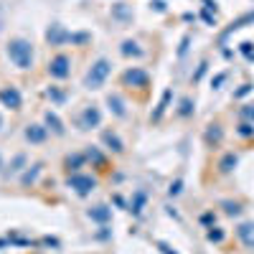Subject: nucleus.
Listing matches in <instances>:
<instances>
[{
    "label": "nucleus",
    "instance_id": "7ed1b4c3",
    "mask_svg": "<svg viewBox=\"0 0 254 254\" xmlns=\"http://www.w3.org/2000/svg\"><path fill=\"white\" fill-rule=\"evenodd\" d=\"M66 186L74 188L79 196H89L92 190L97 188V178H94V176H87V173H69Z\"/></svg>",
    "mask_w": 254,
    "mask_h": 254
},
{
    "label": "nucleus",
    "instance_id": "e433bc0d",
    "mask_svg": "<svg viewBox=\"0 0 254 254\" xmlns=\"http://www.w3.org/2000/svg\"><path fill=\"white\" fill-rule=\"evenodd\" d=\"M201 221H203V224H211V221H214V214H203Z\"/></svg>",
    "mask_w": 254,
    "mask_h": 254
},
{
    "label": "nucleus",
    "instance_id": "cd10ccee",
    "mask_svg": "<svg viewBox=\"0 0 254 254\" xmlns=\"http://www.w3.org/2000/svg\"><path fill=\"white\" fill-rule=\"evenodd\" d=\"M23 165H26V155H15L8 171H10V173H18V171H20V168H23Z\"/></svg>",
    "mask_w": 254,
    "mask_h": 254
},
{
    "label": "nucleus",
    "instance_id": "39448f33",
    "mask_svg": "<svg viewBox=\"0 0 254 254\" xmlns=\"http://www.w3.org/2000/svg\"><path fill=\"white\" fill-rule=\"evenodd\" d=\"M102 125V112L97 104H87L79 115V130H94V127Z\"/></svg>",
    "mask_w": 254,
    "mask_h": 254
},
{
    "label": "nucleus",
    "instance_id": "a878e982",
    "mask_svg": "<svg viewBox=\"0 0 254 254\" xmlns=\"http://www.w3.org/2000/svg\"><path fill=\"white\" fill-rule=\"evenodd\" d=\"M87 158H89L94 165L104 168V158H102V153H99V150H94V147H89V150H87Z\"/></svg>",
    "mask_w": 254,
    "mask_h": 254
},
{
    "label": "nucleus",
    "instance_id": "ea45409f",
    "mask_svg": "<svg viewBox=\"0 0 254 254\" xmlns=\"http://www.w3.org/2000/svg\"><path fill=\"white\" fill-rule=\"evenodd\" d=\"M3 168H5V165H3V155H0V173H3Z\"/></svg>",
    "mask_w": 254,
    "mask_h": 254
},
{
    "label": "nucleus",
    "instance_id": "4468645a",
    "mask_svg": "<svg viewBox=\"0 0 254 254\" xmlns=\"http://www.w3.org/2000/svg\"><path fill=\"white\" fill-rule=\"evenodd\" d=\"M171 99H173V89H165V92H163V97H160V102H158V110L150 115V120H153V122H160V120H163L165 110L171 107Z\"/></svg>",
    "mask_w": 254,
    "mask_h": 254
},
{
    "label": "nucleus",
    "instance_id": "2eb2a0df",
    "mask_svg": "<svg viewBox=\"0 0 254 254\" xmlns=\"http://www.w3.org/2000/svg\"><path fill=\"white\" fill-rule=\"evenodd\" d=\"M102 142L107 145L112 153H122V150H125V142H122V140H120V135H117V132H112V130H104V132H102Z\"/></svg>",
    "mask_w": 254,
    "mask_h": 254
},
{
    "label": "nucleus",
    "instance_id": "a211bd4d",
    "mask_svg": "<svg viewBox=\"0 0 254 254\" xmlns=\"http://www.w3.org/2000/svg\"><path fill=\"white\" fill-rule=\"evenodd\" d=\"M112 18H115V20H130V18H132V5H127V3L112 5Z\"/></svg>",
    "mask_w": 254,
    "mask_h": 254
},
{
    "label": "nucleus",
    "instance_id": "393cba45",
    "mask_svg": "<svg viewBox=\"0 0 254 254\" xmlns=\"http://www.w3.org/2000/svg\"><path fill=\"white\" fill-rule=\"evenodd\" d=\"M178 115L181 117H188V115H193V102H190L188 97L181 99V107H178Z\"/></svg>",
    "mask_w": 254,
    "mask_h": 254
},
{
    "label": "nucleus",
    "instance_id": "2f4dec72",
    "mask_svg": "<svg viewBox=\"0 0 254 254\" xmlns=\"http://www.w3.org/2000/svg\"><path fill=\"white\" fill-rule=\"evenodd\" d=\"M206 237H208V242H221V239H224V231H221V229H211Z\"/></svg>",
    "mask_w": 254,
    "mask_h": 254
},
{
    "label": "nucleus",
    "instance_id": "9b49d317",
    "mask_svg": "<svg viewBox=\"0 0 254 254\" xmlns=\"http://www.w3.org/2000/svg\"><path fill=\"white\" fill-rule=\"evenodd\" d=\"M249 23L254 26V10H252V13H244V15H242V18H237V20H231V26L221 33V38H219V41L224 44V41H226L231 33H234V31H239V28H244V26H249Z\"/></svg>",
    "mask_w": 254,
    "mask_h": 254
},
{
    "label": "nucleus",
    "instance_id": "f704fd0d",
    "mask_svg": "<svg viewBox=\"0 0 254 254\" xmlns=\"http://www.w3.org/2000/svg\"><path fill=\"white\" fill-rule=\"evenodd\" d=\"M158 249H160V252H163V254H176V252H173V249H171V247H168V244H165V242H158Z\"/></svg>",
    "mask_w": 254,
    "mask_h": 254
},
{
    "label": "nucleus",
    "instance_id": "f3484780",
    "mask_svg": "<svg viewBox=\"0 0 254 254\" xmlns=\"http://www.w3.org/2000/svg\"><path fill=\"white\" fill-rule=\"evenodd\" d=\"M84 160H87V153H74V155H69L66 160H64V165H66V171L71 173H79V168L84 165Z\"/></svg>",
    "mask_w": 254,
    "mask_h": 254
},
{
    "label": "nucleus",
    "instance_id": "ddd939ff",
    "mask_svg": "<svg viewBox=\"0 0 254 254\" xmlns=\"http://www.w3.org/2000/svg\"><path fill=\"white\" fill-rule=\"evenodd\" d=\"M107 107H110V112L115 115V117H125L127 115V104H125V99L120 97V94H107Z\"/></svg>",
    "mask_w": 254,
    "mask_h": 254
},
{
    "label": "nucleus",
    "instance_id": "1a4fd4ad",
    "mask_svg": "<svg viewBox=\"0 0 254 254\" xmlns=\"http://www.w3.org/2000/svg\"><path fill=\"white\" fill-rule=\"evenodd\" d=\"M87 216L92 219V221H97V224H110L112 221V208L110 206H104V203H99V206H92L89 211H87Z\"/></svg>",
    "mask_w": 254,
    "mask_h": 254
},
{
    "label": "nucleus",
    "instance_id": "dca6fc26",
    "mask_svg": "<svg viewBox=\"0 0 254 254\" xmlns=\"http://www.w3.org/2000/svg\"><path fill=\"white\" fill-rule=\"evenodd\" d=\"M44 120H46V127H49V130H51L54 135H59V137H61L64 132H66V127H64V122L59 120V115H56V112H51V110H49Z\"/></svg>",
    "mask_w": 254,
    "mask_h": 254
},
{
    "label": "nucleus",
    "instance_id": "72a5a7b5",
    "mask_svg": "<svg viewBox=\"0 0 254 254\" xmlns=\"http://www.w3.org/2000/svg\"><path fill=\"white\" fill-rule=\"evenodd\" d=\"M249 92H252V84H242V89H239V92H237L234 97L239 99V97H244V94H249Z\"/></svg>",
    "mask_w": 254,
    "mask_h": 254
},
{
    "label": "nucleus",
    "instance_id": "f257e3e1",
    "mask_svg": "<svg viewBox=\"0 0 254 254\" xmlns=\"http://www.w3.org/2000/svg\"><path fill=\"white\" fill-rule=\"evenodd\" d=\"M5 51H8V59L15 64L18 69H31L33 66V46H31V41H26V38H10Z\"/></svg>",
    "mask_w": 254,
    "mask_h": 254
},
{
    "label": "nucleus",
    "instance_id": "473e14b6",
    "mask_svg": "<svg viewBox=\"0 0 254 254\" xmlns=\"http://www.w3.org/2000/svg\"><path fill=\"white\" fill-rule=\"evenodd\" d=\"M181 188H183V181H176V183H171L168 193H171V196H178V193H181Z\"/></svg>",
    "mask_w": 254,
    "mask_h": 254
},
{
    "label": "nucleus",
    "instance_id": "58836bf2",
    "mask_svg": "<svg viewBox=\"0 0 254 254\" xmlns=\"http://www.w3.org/2000/svg\"><path fill=\"white\" fill-rule=\"evenodd\" d=\"M3 127H5V120H3V115H0V130H3Z\"/></svg>",
    "mask_w": 254,
    "mask_h": 254
},
{
    "label": "nucleus",
    "instance_id": "f03ea898",
    "mask_svg": "<svg viewBox=\"0 0 254 254\" xmlns=\"http://www.w3.org/2000/svg\"><path fill=\"white\" fill-rule=\"evenodd\" d=\"M110 74H112L110 59H97L92 66H89V71L84 74V87H87V89H102Z\"/></svg>",
    "mask_w": 254,
    "mask_h": 254
},
{
    "label": "nucleus",
    "instance_id": "0eeeda50",
    "mask_svg": "<svg viewBox=\"0 0 254 254\" xmlns=\"http://www.w3.org/2000/svg\"><path fill=\"white\" fill-rule=\"evenodd\" d=\"M0 104L13 112H18L20 107H23V97H20V92L15 87H3L0 89Z\"/></svg>",
    "mask_w": 254,
    "mask_h": 254
},
{
    "label": "nucleus",
    "instance_id": "7c9ffc66",
    "mask_svg": "<svg viewBox=\"0 0 254 254\" xmlns=\"http://www.w3.org/2000/svg\"><path fill=\"white\" fill-rule=\"evenodd\" d=\"M242 117L254 125V104H247V107H242Z\"/></svg>",
    "mask_w": 254,
    "mask_h": 254
},
{
    "label": "nucleus",
    "instance_id": "f8f14e48",
    "mask_svg": "<svg viewBox=\"0 0 254 254\" xmlns=\"http://www.w3.org/2000/svg\"><path fill=\"white\" fill-rule=\"evenodd\" d=\"M237 237L242 239V244H244V247L254 249V221H244V224H239Z\"/></svg>",
    "mask_w": 254,
    "mask_h": 254
},
{
    "label": "nucleus",
    "instance_id": "9d476101",
    "mask_svg": "<svg viewBox=\"0 0 254 254\" xmlns=\"http://www.w3.org/2000/svg\"><path fill=\"white\" fill-rule=\"evenodd\" d=\"M23 135H26L28 142L38 145V142H44V140L49 137V127H46V125H28Z\"/></svg>",
    "mask_w": 254,
    "mask_h": 254
},
{
    "label": "nucleus",
    "instance_id": "5701e85b",
    "mask_svg": "<svg viewBox=\"0 0 254 254\" xmlns=\"http://www.w3.org/2000/svg\"><path fill=\"white\" fill-rule=\"evenodd\" d=\"M142 206H145V193H142V190H137V193H135V198H132V203H130V211H132L135 216H140Z\"/></svg>",
    "mask_w": 254,
    "mask_h": 254
},
{
    "label": "nucleus",
    "instance_id": "b1692460",
    "mask_svg": "<svg viewBox=\"0 0 254 254\" xmlns=\"http://www.w3.org/2000/svg\"><path fill=\"white\" fill-rule=\"evenodd\" d=\"M46 97L51 99V102H56V104H61V102H66V94H64L59 87H49L46 89Z\"/></svg>",
    "mask_w": 254,
    "mask_h": 254
},
{
    "label": "nucleus",
    "instance_id": "c9c22d12",
    "mask_svg": "<svg viewBox=\"0 0 254 254\" xmlns=\"http://www.w3.org/2000/svg\"><path fill=\"white\" fill-rule=\"evenodd\" d=\"M153 5H155V10H158V13H163V10H165V3H163V0H155Z\"/></svg>",
    "mask_w": 254,
    "mask_h": 254
},
{
    "label": "nucleus",
    "instance_id": "c85d7f7f",
    "mask_svg": "<svg viewBox=\"0 0 254 254\" xmlns=\"http://www.w3.org/2000/svg\"><path fill=\"white\" fill-rule=\"evenodd\" d=\"M237 132H239L242 137H252V135H254V125H252V122H242Z\"/></svg>",
    "mask_w": 254,
    "mask_h": 254
},
{
    "label": "nucleus",
    "instance_id": "c756f323",
    "mask_svg": "<svg viewBox=\"0 0 254 254\" xmlns=\"http://www.w3.org/2000/svg\"><path fill=\"white\" fill-rule=\"evenodd\" d=\"M224 208H226V214H229V216H237L239 211H242L239 203H231V201H224Z\"/></svg>",
    "mask_w": 254,
    "mask_h": 254
},
{
    "label": "nucleus",
    "instance_id": "6ab92c4d",
    "mask_svg": "<svg viewBox=\"0 0 254 254\" xmlns=\"http://www.w3.org/2000/svg\"><path fill=\"white\" fill-rule=\"evenodd\" d=\"M120 51H122V56H142V49L137 46V41H122V46H120Z\"/></svg>",
    "mask_w": 254,
    "mask_h": 254
},
{
    "label": "nucleus",
    "instance_id": "20e7f679",
    "mask_svg": "<svg viewBox=\"0 0 254 254\" xmlns=\"http://www.w3.org/2000/svg\"><path fill=\"white\" fill-rule=\"evenodd\" d=\"M49 76H54V79H66L69 74H71V59L66 56V54H56L51 61H49Z\"/></svg>",
    "mask_w": 254,
    "mask_h": 254
},
{
    "label": "nucleus",
    "instance_id": "423d86ee",
    "mask_svg": "<svg viewBox=\"0 0 254 254\" xmlns=\"http://www.w3.org/2000/svg\"><path fill=\"white\" fill-rule=\"evenodd\" d=\"M122 81L127 84V87H137V89H145L147 84H150V74H147L145 69L140 66H130L125 74H122Z\"/></svg>",
    "mask_w": 254,
    "mask_h": 254
},
{
    "label": "nucleus",
    "instance_id": "aec40b11",
    "mask_svg": "<svg viewBox=\"0 0 254 254\" xmlns=\"http://www.w3.org/2000/svg\"><path fill=\"white\" fill-rule=\"evenodd\" d=\"M221 137H224L221 125H208V130H206V142H208V145H219Z\"/></svg>",
    "mask_w": 254,
    "mask_h": 254
},
{
    "label": "nucleus",
    "instance_id": "bb28decb",
    "mask_svg": "<svg viewBox=\"0 0 254 254\" xmlns=\"http://www.w3.org/2000/svg\"><path fill=\"white\" fill-rule=\"evenodd\" d=\"M239 51L247 56V61H254V44H249V41H244V44H239Z\"/></svg>",
    "mask_w": 254,
    "mask_h": 254
},
{
    "label": "nucleus",
    "instance_id": "4c0bfd02",
    "mask_svg": "<svg viewBox=\"0 0 254 254\" xmlns=\"http://www.w3.org/2000/svg\"><path fill=\"white\" fill-rule=\"evenodd\" d=\"M224 79H226V74H219V76H216V79H214V87H219V84H221V81H224Z\"/></svg>",
    "mask_w": 254,
    "mask_h": 254
},
{
    "label": "nucleus",
    "instance_id": "6e6552de",
    "mask_svg": "<svg viewBox=\"0 0 254 254\" xmlns=\"http://www.w3.org/2000/svg\"><path fill=\"white\" fill-rule=\"evenodd\" d=\"M71 36H74V33H69L66 28L59 26V23L49 26V31H46V41H49L51 46H64V44H69Z\"/></svg>",
    "mask_w": 254,
    "mask_h": 254
},
{
    "label": "nucleus",
    "instance_id": "4be33fe9",
    "mask_svg": "<svg viewBox=\"0 0 254 254\" xmlns=\"http://www.w3.org/2000/svg\"><path fill=\"white\" fill-rule=\"evenodd\" d=\"M237 163H239V158H237L234 153H226V155L221 158V163H219V171H221V173H231Z\"/></svg>",
    "mask_w": 254,
    "mask_h": 254
},
{
    "label": "nucleus",
    "instance_id": "412c9836",
    "mask_svg": "<svg viewBox=\"0 0 254 254\" xmlns=\"http://www.w3.org/2000/svg\"><path fill=\"white\" fill-rule=\"evenodd\" d=\"M41 168H44V165H41V163L31 165L28 171H26L23 176H20V183H23V186H31V183H36V178H38V173H41Z\"/></svg>",
    "mask_w": 254,
    "mask_h": 254
}]
</instances>
